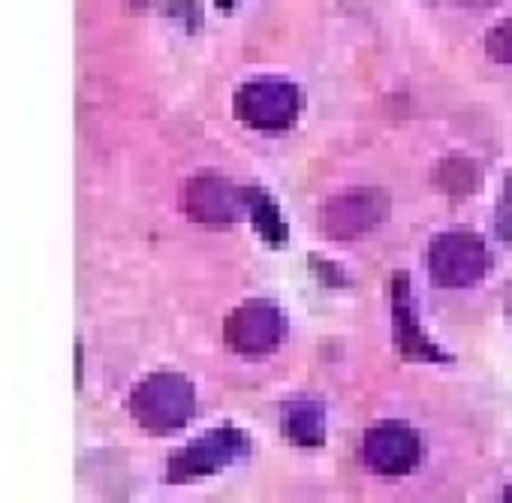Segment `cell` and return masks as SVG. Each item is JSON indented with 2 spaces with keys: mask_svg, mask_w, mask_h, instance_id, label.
<instances>
[{
  "mask_svg": "<svg viewBox=\"0 0 512 503\" xmlns=\"http://www.w3.org/2000/svg\"><path fill=\"white\" fill-rule=\"evenodd\" d=\"M410 296H407V281L398 275L395 281V329H398V347L407 359H440V353L419 335L416 320L410 317Z\"/></svg>",
  "mask_w": 512,
  "mask_h": 503,
  "instance_id": "obj_9",
  "label": "cell"
},
{
  "mask_svg": "<svg viewBox=\"0 0 512 503\" xmlns=\"http://www.w3.org/2000/svg\"><path fill=\"white\" fill-rule=\"evenodd\" d=\"M133 416L154 431L181 428L193 413V389L178 374H157L133 392Z\"/></svg>",
  "mask_w": 512,
  "mask_h": 503,
  "instance_id": "obj_1",
  "label": "cell"
},
{
  "mask_svg": "<svg viewBox=\"0 0 512 503\" xmlns=\"http://www.w3.org/2000/svg\"><path fill=\"white\" fill-rule=\"evenodd\" d=\"M389 214V196L383 190H350L344 196H335L326 211H323V226L329 232V238L338 241H350L359 238L365 232H371L374 226H380Z\"/></svg>",
  "mask_w": 512,
  "mask_h": 503,
  "instance_id": "obj_4",
  "label": "cell"
},
{
  "mask_svg": "<svg viewBox=\"0 0 512 503\" xmlns=\"http://www.w3.org/2000/svg\"><path fill=\"white\" fill-rule=\"evenodd\" d=\"M284 338V317L269 302H250L229 314L226 320V344L244 356L272 353Z\"/></svg>",
  "mask_w": 512,
  "mask_h": 503,
  "instance_id": "obj_5",
  "label": "cell"
},
{
  "mask_svg": "<svg viewBox=\"0 0 512 503\" xmlns=\"http://www.w3.org/2000/svg\"><path fill=\"white\" fill-rule=\"evenodd\" d=\"M362 461L377 473L401 476L419 461V437L401 422L377 425L362 440Z\"/></svg>",
  "mask_w": 512,
  "mask_h": 503,
  "instance_id": "obj_6",
  "label": "cell"
},
{
  "mask_svg": "<svg viewBox=\"0 0 512 503\" xmlns=\"http://www.w3.org/2000/svg\"><path fill=\"white\" fill-rule=\"evenodd\" d=\"M247 440L232 431V428H223V431H214L208 437H202L199 443H190L175 461H172V473L175 476H199V473H214L217 467H226L229 461H235L241 452H244Z\"/></svg>",
  "mask_w": 512,
  "mask_h": 503,
  "instance_id": "obj_8",
  "label": "cell"
},
{
  "mask_svg": "<svg viewBox=\"0 0 512 503\" xmlns=\"http://www.w3.org/2000/svg\"><path fill=\"white\" fill-rule=\"evenodd\" d=\"M485 49H488V55H491L497 64H512V19L503 22V25H497V28L488 34Z\"/></svg>",
  "mask_w": 512,
  "mask_h": 503,
  "instance_id": "obj_12",
  "label": "cell"
},
{
  "mask_svg": "<svg viewBox=\"0 0 512 503\" xmlns=\"http://www.w3.org/2000/svg\"><path fill=\"white\" fill-rule=\"evenodd\" d=\"M284 428L287 437L302 446H320L323 443V407L314 398H296L284 410Z\"/></svg>",
  "mask_w": 512,
  "mask_h": 503,
  "instance_id": "obj_10",
  "label": "cell"
},
{
  "mask_svg": "<svg viewBox=\"0 0 512 503\" xmlns=\"http://www.w3.org/2000/svg\"><path fill=\"white\" fill-rule=\"evenodd\" d=\"M244 193L220 178H193L184 193V208L199 223H232L241 214Z\"/></svg>",
  "mask_w": 512,
  "mask_h": 503,
  "instance_id": "obj_7",
  "label": "cell"
},
{
  "mask_svg": "<svg viewBox=\"0 0 512 503\" xmlns=\"http://www.w3.org/2000/svg\"><path fill=\"white\" fill-rule=\"evenodd\" d=\"M461 7H470V10H485V7H494L497 0H455Z\"/></svg>",
  "mask_w": 512,
  "mask_h": 503,
  "instance_id": "obj_13",
  "label": "cell"
},
{
  "mask_svg": "<svg viewBox=\"0 0 512 503\" xmlns=\"http://www.w3.org/2000/svg\"><path fill=\"white\" fill-rule=\"evenodd\" d=\"M506 500H512V488H506Z\"/></svg>",
  "mask_w": 512,
  "mask_h": 503,
  "instance_id": "obj_15",
  "label": "cell"
},
{
  "mask_svg": "<svg viewBox=\"0 0 512 503\" xmlns=\"http://www.w3.org/2000/svg\"><path fill=\"white\" fill-rule=\"evenodd\" d=\"M299 109L296 88L287 82H250L235 94V112L244 124L260 130H284L293 124Z\"/></svg>",
  "mask_w": 512,
  "mask_h": 503,
  "instance_id": "obj_3",
  "label": "cell"
},
{
  "mask_svg": "<svg viewBox=\"0 0 512 503\" xmlns=\"http://www.w3.org/2000/svg\"><path fill=\"white\" fill-rule=\"evenodd\" d=\"M235 4V0H217V7H232Z\"/></svg>",
  "mask_w": 512,
  "mask_h": 503,
  "instance_id": "obj_14",
  "label": "cell"
},
{
  "mask_svg": "<svg viewBox=\"0 0 512 503\" xmlns=\"http://www.w3.org/2000/svg\"><path fill=\"white\" fill-rule=\"evenodd\" d=\"M437 181H440V187L449 190V193H467V190L473 187V166H470L467 160L452 157V160L443 163Z\"/></svg>",
  "mask_w": 512,
  "mask_h": 503,
  "instance_id": "obj_11",
  "label": "cell"
},
{
  "mask_svg": "<svg viewBox=\"0 0 512 503\" xmlns=\"http://www.w3.org/2000/svg\"><path fill=\"white\" fill-rule=\"evenodd\" d=\"M428 269L440 287H470L491 269V254L473 232H446L431 244Z\"/></svg>",
  "mask_w": 512,
  "mask_h": 503,
  "instance_id": "obj_2",
  "label": "cell"
}]
</instances>
